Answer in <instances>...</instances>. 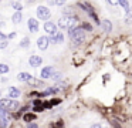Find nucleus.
I'll return each mask as SVG.
<instances>
[{
    "label": "nucleus",
    "mask_w": 132,
    "mask_h": 128,
    "mask_svg": "<svg viewBox=\"0 0 132 128\" xmlns=\"http://www.w3.org/2000/svg\"><path fill=\"white\" fill-rule=\"evenodd\" d=\"M33 111H34V112H41V111H44V107H43V104H40V105H34V108H33Z\"/></svg>",
    "instance_id": "nucleus-21"
},
{
    "label": "nucleus",
    "mask_w": 132,
    "mask_h": 128,
    "mask_svg": "<svg viewBox=\"0 0 132 128\" xmlns=\"http://www.w3.org/2000/svg\"><path fill=\"white\" fill-rule=\"evenodd\" d=\"M44 30L51 36V34L57 33V26H55L53 21H46V24H44Z\"/></svg>",
    "instance_id": "nucleus-6"
},
{
    "label": "nucleus",
    "mask_w": 132,
    "mask_h": 128,
    "mask_svg": "<svg viewBox=\"0 0 132 128\" xmlns=\"http://www.w3.org/2000/svg\"><path fill=\"white\" fill-rule=\"evenodd\" d=\"M9 65L7 64H0V74H7L9 73Z\"/></svg>",
    "instance_id": "nucleus-18"
},
{
    "label": "nucleus",
    "mask_w": 132,
    "mask_h": 128,
    "mask_svg": "<svg viewBox=\"0 0 132 128\" xmlns=\"http://www.w3.org/2000/svg\"><path fill=\"white\" fill-rule=\"evenodd\" d=\"M33 104H34V105H40V104H43V101H41L40 98H37V100H34V101H33Z\"/></svg>",
    "instance_id": "nucleus-29"
},
{
    "label": "nucleus",
    "mask_w": 132,
    "mask_h": 128,
    "mask_svg": "<svg viewBox=\"0 0 132 128\" xmlns=\"http://www.w3.org/2000/svg\"><path fill=\"white\" fill-rule=\"evenodd\" d=\"M48 37H46V36H41V37H38V40H37V46H38V48L40 50H46L47 47H48Z\"/></svg>",
    "instance_id": "nucleus-5"
},
{
    "label": "nucleus",
    "mask_w": 132,
    "mask_h": 128,
    "mask_svg": "<svg viewBox=\"0 0 132 128\" xmlns=\"http://www.w3.org/2000/svg\"><path fill=\"white\" fill-rule=\"evenodd\" d=\"M29 43H30L29 37H26V39H23V41L20 43V46H21V47H27V46H29Z\"/></svg>",
    "instance_id": "nucleus-25"
},
{
    "label": "nucleus",
    "mask_w": 132,
    "mask_h": 128,
    "mask_svg": "<svg viewBox=\"0 0 132 128\" xmlns=\"http://www.w3.org/2000/svg\"><path fill=\"white\" fill-rule=\"evenodd\" d=\"M101 26H102V28L106 31V33H109V31L112 30V23L109 21V20H102V21H100Z\"/></svg>",
    "instance_id": "nucleus-12"
},
{
    "label": "nucleus",
    "mask_w": 132,
    "mask_h": 128,
    "mask_svg": "<svg viewBox=\"0 0 132 128\" xmlns=\"http://www.w3.org/2000/svg\"><path fill=\"white\" fill-rule=\"evenodd\" d=\"M77 21H78L77 16H63L58 20V26L61 28H71L77 24Z\"/></svg>",
    "instance_id": "nucleus-2"
},
{
    "label": "nucleus",
    "mask_w": 132,
    "mask_h": 128,
    "mask_svg": "<svg viewBox=\"0 0 132 128\" xmlns=\"http://www.w3.org/2000/svg\"><path fill=\"white\" fill-rule=\"evenodd\" d=\"M6 39H7V36H4V34L0 31V40H6ZM7 40H9V39H7Z\"/></svg>",
    "instance_id": "nucleus-31"
},
{
    "label": "nucleus",
    "mask_w": 132,
    "mask_h": 128,
    "mask_svg": "<svg viewBox=\"0 0 132 128\" xmlns=\"http://www.w3.org/2000/svg\"><path fill=\"white\" fill-rule=\"evenodd\" d=\"M41 63H43V60L38 56H31L29 58V64L31 65V67H38V65H41Z\"/></svg>",
    "instance_id": "nucleus-7"
},
{
    "label": "nucleus",
    "mask_w": 132,
    "mask_h": 128,
    "mask_svg": "<svg viewBox=\"0 0 132 128\" xmlns=\"http://www.w3.org/2000/svg\"><path fill=\"white\" fill-rule=\"evenodd\" d=\"M50 102V105H51V107H53V105H57V104H60V102H61V100H51V101H48Z\"/></svg>",
    "instance_id": "nucleus-27"
},
{
    "label": "nucleus",
    "mask_w": 132,
    "mask_h": 128,
    "mask_svg": "<svg viewBox=\"0 0 132 128\" xmlns=\"http://www.w3.org/2000/svg\"><path fill=\"white\" fill-rule=\"evenodd\" d=\"M27 82H29L31 87H38V85H43V81L41 80H37V78H33V77H30L29 80H27Z\"/></svg>",
    "instance_id": "nucleus-13"
},
{
    "label": "nucleus",
    "mask_w": 132,
    "mask_h": 128,
    "mask_svg": "<svg viewBox=\"0 0 132 128\" xmlns=\"http://www.w3.org/2000/svg\"><path fill=\"white\" fill-rule=\"evenodd\" d=\"M13 9H14L16 11H21L23 6H21V3H13Z\"/></svg>",
    "instance_id": "nucleus-22"
},
{
    "label": "nucleus",
    "mask_w": 132,
    "mask_h": 128,
    "mask_svg": "<svg viewBox=\"0 0 132 128\" xmlns=\"http://www.w3.org/2000/svg\"><path fill=\"white\" fill-rule=\"evenodd\" d=\"M0 107L4 108V110L14 111L19 108V101H16V100H9V98H2L0 100Z\"/></svg>",
    "instance_id": "nucleus-3"
},
{
    "label": "nucleus",
    "mask_w": 132,
    "mask_h": 128,
    "mask_svg": "<svg viewBox=\"0 0 132 128\" xmlns=\"http://www.w3.org/2000/svg\"><path fill=\"white\" fill-rule=\"evenodd\" d=\"M53 71H54V68L50 67V65H48V67H44L43 70H41V74H40L41 78H50V76H51Z\"/></svg>",
    "instance_id": "nucleus-10"
},
{
    "label": "nucleus",
    "mask_w": 132,
    "mask_h": 128,
    "mask_svg": "<svg viewBox=\"0 0 132 128\" xmlns=\"http://www.w3.org/2000/svg\"><path fill=\"white\" fill-rule=\"evenodd\" d=\"M30 128H37V124H29Z\"/></svg>",
    "instance_id": "nucleus-32"
},
{
    "label": "nucleus",
    "mask_w": 132,
    "mask_h": 128,
    "mask_svg": "<svg viewBox=\"0 0 132 128\" xmlns=\"http://www.w3.org/2000/svg\"><path fill=\"white\" fill-rule=\"evenodd\" d=\"M7 46H9V41H7V39H6V40H0V48H6Z\"/></svg>",
    "instance_id": "nucleus-24"
},
{
    "label": "nucleus",
    "mask_w": 132,
    "mask_h": 128,
    "mask_svg": "<svg viewBox=\"0 0 132 128\" xmlns=\"http://www.w3.org/2000/svg\"><path fill=\"white\" fill-rule=\"evenodd\" d=\"M55 4H57V6H63L64 4V3H65V0H55Z\"/></svg>",
    "instance_id": "nucleus-28"
},
{
    "label": "nucleus",
    "mask_w": 132,
    "mask_h": 128,
    "mask_svg": "<svg viewBox=\"0 0 132 128\" xmlns=\"http://www.w3.org/2000/svg\"><path fill=\"white\" fill-rule=\"evenodd\" d=\"M118 4H121L126 11H129V3H128V0H118Z\"/></svg>",
    "instance_id": "nucleus-17"
},
{
    "label": "nucleus",
    "mask_w": 132,
    "mask_h": 128,
    "mask_svg": "<svg viewBox=\"0 0 132 128\" xmlns=\"http://www.w3.org/2000/svg\"><path fill=\"white\" fill-rule=\"evenodd\" d=\"M24 121H27V122H30V121H33V119H36V115L34 114H24Z\"/></svg>",
    "instance_id": "nucleus-19"
},
{
    "label": "nucleus",
    "mask_w": 132,
    "mask_h": 128,
    "mask_svg": "<svg viewBox=\"0 0 132 128\" xmlns=\"http://www.w3.org/2000/svg\"><path fill=\"white\" fill-rule=\"evenodd\" d=\"M82 28H84V30H87V31H91L92 30V26L91 24H89V23H82Z\"/></svg>",
    "instance_id": "nucleus-23"
},
{
    "label": "nucleus",
    "mask_w": 132,
    "mask_h": 128,
    "mask_svg": "<svg viewBox=\"0 0 132 128\" xmlns=\"http://www.w3.org/2000/svg\"><path fill=\"white\" fill-rule=\"evenodd\" d=\"M70 30V37H71V40H72V43H74L75 46H80V44H82L84 41H85V30H84L82 27H71V28H68Z\"/></svg>",
    "instance_id": "nucleus-1"
},
{
    "label": "nucleus",
    "mask_w": 132,
    "mask_h": 128,
    "mask_svg": "<svg viewBox=\"0 0 132 128\" xmlns=\"http://www.w3.org/2000/svg\"><path fill=\"white\" fill-rule=\"evenodd\" d=\"M64 40V36L61 33H54V34H51V37L48 39V41H51V43H61Z\"/></svg>",
    "instance_id": "nucleus-9"
},
{
    "label": "nucleus",
    "mask_w": 132,
    "mask_h": 128,
    "mask_svg": "<svg viewBox=\"0 0 132 128\" xmlns=\"http://www.w3.org/2000/svg\"><path fill=\"white\" fill-rule=\"evenodd\" d=\"M50 16H51V13H50V10L47 7H44V6H38L37 7V17L41 20H48Z\"/></svg>",
    "instance_id": "nucleus-4"
},
{
    "label": "nucleus",
    "mask_w": 132,
    "mask_h": 128,
    "mask_svg": "<svg viewBox=\"0 0 132 128\" xmlns=\"http://www.w3.org/2000/svg\"><path fill=\"white\" fill-rule=\"evenodd\" d=\"M27 26H29V28L33 31V33L38 31V21H37L36 19H29V21H27Z\"/></svg>",
    "instance_id": "nucleus-8"
},
{
    "label": "nucleus",
    "mask_w": 132,
    "mask_h": 128,
    "mask_svg": "<svg viewBox=\"0 0 132 128\" xmlns=\"http://www.w3.org/2000/svg\"><path fill=\"white\" fill-rule=\"evenodd\" d=\"M7 125H9V119H4V118L0 119V127H7Z\"/></svg>",
    "instance_id": "nucleus-26"
},
{
    "label": "nucleus",
    "mask_w": 132,
    "mask_h": 128,
    "mask_svg": "<svg viewBox=\"0 0 132 128\" xmlns=\"http://www.w3.org/2000/svg\"><path fill=\"white\" fill-rule=\"evenodd\" d=\"M12 20H13V23H20L21 21V11H16L14 14H13V17H12Z\"/></svg>",
    "instance_id": "nucleus-16"
},
{
    "label": "nucleus",
    "mask_w": 132,
    "mask_h": 128,
    "mask_svg": "<svg viewBox=\"0 0 132 128\" xmlns=\"http://www.w3.org/2000/svg\"><path fill=\"white\" fill-rule=\"evenodd\" d=\"M30 77H31V76H30L29 73H20V74H17V80H19V81H27Z\"/></svg>",
    "instance_id": "nucleus-15"
},
{
    "label": "nucleus",
    "mask_w": 132,
    "mask_h": 128,
    "mask_svg": "<svg viewBox=\"0 0 132 128\" xmlns=\"http://www.w3.org/2000/svg\"><path fill=\"white\" fill-rule=\"evenodd\" d=\"M65 87H67L65 82H57V84L54 85V88H53V91H54V93H57V91H64Z\"/></svg>",
    "instance_id": "nucleus-14"
},
{
    "label": "nucleus",
    "mask_w": 132,
    "mask_h": 128,
    "mask_svg": "<svg viewBox=\"0 0 132 128\" xmlns=\"http://www.w3.org/2000/svg\"><path fill=\"white\" fill-rule=\"evenodd\" d=\"M50 77H51L53 80H60L61 77H63V74H61V73H58V71H57V73H54V71H53V73H51V76H50Z\"/></svg>",
    "instance_id": "nucleus-20"
},
{
    "label": "nucleus",
    "mask_w": 132,
    "mask_h": 128,
    "mask_svg": "<svg viewBox=\"0 0 132 128\" xmlns=\"http://www.w3.org/2000/svg\"><path fill=\"white\" fill-rule=\"evenodd\" d=\"M106 2H108V3H111L112 6H117V4H118V0H106Z\"/></svg>",
    "instance_id": "nucleus-30"
},
{
    "label": "nucleus",
    "mask_w": 132,
    "mask_h": 128,
    "mask_svg": "<svg viewBox=\"0 0 132 128\" xmlns=\"http://www.w3.org/2000/svg\"><path fill=\"white\" fill-rule=\"evenodd\" d=\"M9 97L10 98H19L20 97V90L16 87H10L9 88Z\"/></svg>",
    "instance_id": "nucleus-11"
}]
</instances>
